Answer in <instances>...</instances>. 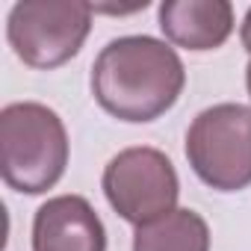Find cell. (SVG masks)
<instances>
[{"instance_id": "obj_1", "label": "cell", "mask_w": 251, "mask_h": 251, "mask_svg": "<svg viewBox=\"0 0 251 251\" xmlns=\"http://www.w3.org/2000/svg\"><path fill=\"white\" fill-rule=\"evenodd\" d=\"M89 83L103 112L118 121L145 124L177 103L186 68L177 50L154 36H121L100 48Z\"/></svg>"}, {"instance_id": "obj_2", "label": "cell", "mask_w": 251, "mask_h": 251, "mask_svg": "<svg viewBox=\"0 0 251 251\" xmlns=\"http://www.w3.org/2000/svg\"><path fill=\"white\" fill-rule=\"evenodd\" d=\"M68 166V133L56 109L18 100L0 109V172L9 189L42 195Z\"/></svg>"}, {"instance_id": "obj_3", "label": "cell", "mask_w": 251, "mask_h": 251, "mask_svg": "<svg viewBox=\"0 0 251 251\" xmlns=\"http://www.w3.org/2000/svg\"><path fill=\"white\" fill-rule=\"evenodd\" d=\"M186 160L216 192L251 186V106L216 103L201 109L186 130Z\"/></svg>"}, {"instance_id": "obj_4", "label": "cell", "mask_w": 251, "mask_h": 251, "mask_svg": "<svg viewBox=\"0 0 251 251\" xmlns=\"http://www.w3.org/2000/svg\"><path fill=\"white\" fill-rule=\"evenodd\" d=\"M92 12L95 6L83 0H21L6 18L9 48L30 68H59L80 53Z\"/></svg>"}, {"instance_id": "obj_5", "label": "cell", "mask_w": 251, "mask_h": 251, "mask_svg": "<svg viewBox=\"0 0 251 251\" xmlns=\"http://www.w3.org/2000/svg\"><path fill=\"white\" fill-rule=\"evenodd\" d=\"M109 207L133 227L148 225L172 210H177L180 180L175 163L148 145L118 151L100 177Z\"/></svg>"}, {"instance_id": "obj_6", "label": "cell", "mask_w": 251, "mask_h": 251, "mask_svg": "<svg viewBox=\"0 0 251 251\" xmlns=\"http://www.w3.org/2000/svg\"><path fill=\"white\" fill-rule=\"evenodd\" d=\"M33 251H106V227L83 195H56L36 210Z\"/></svg>"}, {"instance_id": "obj_7", "label": "cell", "mask_w": 251, "mask_h": 251, "mask_svg": "<svg viewBox=\"0 0 251 251\" xmlns=\"http://www.w3.org/2000/svg\"><path fill=\"white\" fill-rule=\"evenodd\" d=\"M160 30L186 50H216L233 33V6L227 0H166L160 3Z\"/></svg>"}, {"instance_id": "obj_8", "label": "cell", "mask_w": 251, "mask_h": 251, "mask_svg": "<svg viewBox=\"0 0 251 251\" xmlns=\"http://www.w3.org/2000/svg\"><path fill=\"white\" fill-rule=\"evenodd\" d=\"M133 251H210V227L201 213L177 207L133 233Z\"/></svg>"}, {"instance_id": "obj_9", "label": "cell", "mask_w": 251, "mask_h": 251, "mask_svg": "<svg viewBox=\"0 0 251 251\" xmlns=\"http://www.w3.org/2000/svg\"><path fill=\"white\" fill-rule=\"evenodd\" d=\"M239 39H242V48L251 53V6H248V12H245V18H242V27H239Z\"/></svg>"}, {"instance_id": "obj_10", "label": "cell", "mask_w": 251, "mask_h": 251, "mask_svg": "<svg viewBox=\"0 0 251 251\" xmlns=\"http://www.w3.org/2000/svg\"><path fill=\"white\" fill-rule=\"evenodd\" d=\"M245 89H248V98H251V59H248V68H245Z\"/></svg>"}]
</instances>
